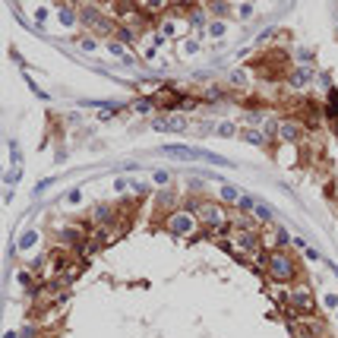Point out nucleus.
Instances as JSON below:
<instances>
[{"label": "nucleus", "mask_w": 338, "mask_h": 338, "mask_svg": "<svg viewBox=\"0 0 338 338\" xmlns=\"http://www.w3.org/2000/svg\"><path fill=\"white\" fill-rule=\"evenodd\" d=\"M186 23H190V26H202V23H205V7H190Z\"/></svg>", "instance_id": "15"}, {"label": "nucleus", "mask_w": 338, "mask_h": 338, "mask_svg": "<svg viewBox=\"0 0 338 338\" xmlns=\"http://www.w3.org/2000/svg\"><path fill=\"white\" fill-rule=\"evenodd\" d=\"M253 218L256 221H272V209L266 202H256V209H253Z\"/></svg>", "instance_id": "16"}, {"label": "nucleus", "mask_w": 338, "mask_h": 338, "mask_svg": "<svg viewBox=\"0 0 338 338\" xmlns=\"http://www.w3.org/2000/svg\"><path fill=\"white\" fill-rule=\"evenodd\" d=\"M221 196L224 199H228V202H237L240 196H237V190H234V186H221Z\"/></svg>", "instance_id": "22"}, {"label": "nucleus", "mask_w": 338, "mask_h": 338, "mask_svg": "<svg viewBox=\"0 0 338 338\" xmlns=\"http://www.w3.org/2000/svg\"><path fill=\"white\" fill-rule=\"evenodd\" d=\"M155 126H158V130H177V133H180V130H186V117H183V114H174V117H167V120L158 117Z\"/></svg>", "instance_id": "11"}, {"label": "nucleus", "mask_w": 338, "mask_h": 338, "mask_svg": "<svg viewBox=\"0 0 338 338\" xmlns=\"http://www.w3.org/2000/svg\"><path fill=\"white\" fill-rule=\"evenodd\" d=\"M243 139H247V142H253V145H266V136H259L256 130H247V133H243Z\"/></svg>", "instance_id": "19"}, {"label": "nucleus", "mask_w": 338, "mask_h": 338, "mask_svg": "<svg viewBox=\"0 0 338 338\" xmlns=\"http://www.w3.org/2000/svg\"><path fill=\"white\" fill-rule=\"evenodd\" d=\"M183 26H190V23H186V13H183V19L164 16V19H161V35H171V38H177V35L183 32Z\"/></svg>", "instance_id": "10"}, {"label": "nucleus", "mask_w": 338, "mask_h": 338, "mask_svg": "<svg viewBox=\"0 0 338 338\" xmlns=\"http://www.w3.org/2000/svg\"><path fill=\"white\" fill-rule=\"evenodd\" d=\"M218 133H221V136H234V123H221Z\"/></svg>", "instance_id": "25"}, {"label": "nucleus", "mask_w": 338, "mask_h": 338, "mask_svg": "<svg viewBox=\"0 0 338 338\" xmlns=\"http://www.w3.org/2000/svg\"><path fill=\"white\" fill-rule=\"evenodd\" d=\"M209 35H224V23H218V19H215V23L209 26Z\"/></svg>", "instance_id": "24"}, {"label": "nucleus", "mask_w": 338, "mask_h": 338, "mask_svg": "<svg viewBox=\"0 0 338 338\" xmlns=\"http://www.w3.org/2000/svg\"><path fill=\"white\" fill-rule=\"evenodd\" d=\"M237 209H240V215H243V212H250V209H256V202H253L250 196H240V199H237Z\"/></svg>", "instance_id": "20"}, {"label": "nucleus", "mask_w": 338, "mask_h": 338, "mask_svg": "<svg viewBox=\"0 0 338 338\" xmlns=\"http://www.w3.org/2000/svg\"><path fill=\"white\" fill-rule=\"evenodd\" d=\"M82 199V193L79 190H70V196H67V202H79Z\"/></svg>", "instance_id": "28"}, {"label": "nucleus", "mask_w": 338, "mask_h": 338, "mask_svg": "<svg viewBox=\"0 0 338 338\" xmlns=\"http://www.w3.org/2000/svg\"><path fill=\"white\" fill-rule=\"evenodd\" d=\"M300 133H304V126H300L297 120H278V139L281 142H297L300 139Z\"/></svg>", "instance_id": "7"}, {"label": "nucleus", "mask_w": 338, "mask_h": 338, "mask_svg": "<svg viewBox=\"0 0 338 338\" xmlns=\"http://www.w3.org/2000/svg\"><path fill=\"white\" fill-rule=\"evenodd\" d=\"M285 307H288L291 313H300V316H316V300H313V294H310V291H304V288L288 291Z\"/></svg>", "instance_id": "5"}, {"label": "nucleus", "mask_w": 338, "mask_h": 338, "mask_svg": "<svg viewBox=\"0 0 338 338\" xmlns=\"http://www.w3.org/2000/svg\"><path fill=\"white\" fill-rule=\"evenodd\" d=\"M196 48H199V45H196V41H183V54H193V51H196Z\"/></svg>", "instance_id": "27"}, {"label": "nucleus", "mask_w": 338, "mask_h": 338, "mask_svg": "<svg viewBox=\"0 0 338 338\" xmlns=\"http://www.w3.org/2000/svg\"><path fill=\"white\" fill-rule=\"evenodd\" d=\"M155 202H158V212H167V215H171V212H174V202H177V196H174L171 190H161V193L155 196Z\"/></svg>", "instance_id": "12"}, {"label": "nucleus", "mask_w": 338, "mask_h": 338, "mask_svg": "<svg viewBox=\"0 0 338 338\" xmlns=\"http://www.w3.org/2000/svg\"><path fill=\"white\" fill-rule=\"evenodd\" d=\"M291 332H294V338H316L313 323H291Z\"/></svg>", "instance_id": "14"}, {"label": "nucleus", "mask_w": 338, "mask_h": 338, "mask_svg": "<svg viewBox=\"0 0 338 338\" xmlns=\"http://www.w3.org/2000/svg\"><path fill=\"white\" fill-rule=\"evenodd\" d=\"M35 240H38V234H35V231H26V234H23V240H19V247H23V250H29Z\"/></svg>", "instance_id": "21"}, {"label": "nucleus", "mask_w": 338, "mask_h": 338, "mask_svg": "<svg viewBox=\"0 0 338 338\" xmlns=\"http://www.w3.org/2000/svg\"><path fill=\"white\" fill-rule=\"evenodd\" d=\"M237 10H240V19H250V16H253V7L250 4H240Z\"/></svg>", "instance_id": "23"}, {"label": "nucleus", "mask_w": 338, "mask_h": 338, "mask_svg": "<svg viewBox=\"0 0 338 338\" xmlns=\"http://www.w3.org/2000/svg\"><path fill=\"white\" fill-rule=\"evenodd\" d=\"M205 10H209L212 16H228V13H231V4H209Z\"/></svg>", "instance_id": "17"}, {"label": "nucleus", "mask_w": 338, "mask_h": 338, "mask_svg": "<svg viewBox=\"0 0 338 338\" xmlns=\"http://www.w3.org/2000/svg\"><path fill=\"white\" fill-rule=\"evenodd\" d=\"M120 209H108V205H98L95 212H92V224H98V228H111V221L117 218Z\"/></svg>", "instance_id": "8"}, {"label": "nucleus", "mask_w": 338, "mask_h": 338, "mask_svg": "<svg viewBox=\"0 0 338 338\" xmlns=\"http://www.w3.org/2000/svg\"><path fill=\"white\" fill-rule=\"evenodd\" d=\"M117 38H120L123 45H136L139 35H136V29H130V26H117Z\"/></svg>", "instance_id": "13"}, {"label": "nucleus", "mask_w": 338, "mask_h": 338, "mask_svg": "<svg viewBox=\"0 0 338 338\" xmlns=\"http://www.w3.org/2000/svg\"><path fill=\"white\" fill-rule=\"evenodd\" d=\"M335 136H338V120H335Z\"/></svg>", "instance_id": "30"}, {"label": "nucleus", "mask_w": 338, "mask_h": 338, "mask_svg": "<svg viewBox=\"0 0 338 338\" xmlns=\"http://www.w3.org/2000/svg\"><path fill=\"white\" fill-rule=\"evenodd\" d=\"M152 108H155V101H149V98H139V101H133V111H139V114H149Z\"/></svg>", "instance_id": "18"}, {"label": "nucleus", "mask_w": 338, "mask_h": 338, "mask_svg": "<svg viewBox=\"0 0 338 338\" xmlns=\"http://www.w3.org/2000/svg\"><path fill=\"white\" fill-rule=\"evenodd\" d=\"M231 253H237V256H243V253H259V231H234V243H224Z\"/></svg>", "instance_id": "6"}, {"label": "nucleus", "mask_w": 338, "mask_h": 338, "mask_svg": "<svg viewBox=\"0 0 338 338\" xmlns=\"http://www.w3.org/2000/svg\"><path fill=\"white\" fill-rule=\"evenodd\" d=\"M164 228L171 231V234H177V237H190L199 228V221H196V215H190L186 209H174L171 215H164Z\"/></svg>", "instance_id": "4"}, {"label": "nucleus", "mask_w": 338, "mask_h": 338, "mask_svg": "<svg viewBox=\"0 0 338 338\" xmlns=\"http://www.w3.org/2000/svg\"><path fill=\"white\" fill-rule=\"evenodd\" d=\"M262 269H266V275L272 281H291L297 275V266L288 250H269L262 253Z\"/></svg>", "instance_id": "2"}, {"label": "nucleus", "mask_w": 338, "mask_h": 338, "mask_svg": "<svg viewBox=\"0 0 338 338\" xmlns=\"http://www.w3.org/2000/svg\"><path fill=\"white\" fill-rule=\"evenodd\" d=\"M79 19H82V26H89L95 35H117V26L111 23L95 4H82L79 7Z\"/></svg>", "instance_id": "3"}, {"label": "nucleus", "mask_w": 338, "mask_h": 338, "mask_svg": "<svg viewBox=\"0 0 338 338\" xmlns=\"http://www.w3.org/2000/svg\"><path fill=\"white\" fill-rule=\"evenodd\" d=\"M60 19H64V23H73V19H76V16L70 13V7H64V10H60Z\"/></svg>", "instance_id": "26"}, {"label": "nucleus", "mask_w": 338, "mask_h": 338, "mask_svg": "<svg viewBox=\"0 0 338 338\" xmlns=\"http://www.w3.org/2000/svg\"><path fill=\"white\" fill-rule=\"evenodd\" d=\"M155 183H167V174L164 171H155Z\"/></svg>", "instance_id": "29"}, {"label": "nucleus", "mask_w": 338, "mask_h": 338, "mask_svg": "<svg viewBox=\"0 0 338 338\" xmlns=\"http://www.w3.org/2000/svg\"><path fill=\"white\" fill-rule=\"evenodd\" d=\"M313 82V70L310 67H300V70H294L291 76H288V86L291 89H307Z\"/></svg>", "instance_id": "9"}, {"label": "nucleus", "mask_w": 338, "mask_h": 338, "mask_svg": "<svg viewBox=\"0 0 338 338\" xmlns=\"http://www.w3.org/2000/svg\"><path fill=\"white\" fill-rule=\"evenodd\" d=\"M186 212H193L196 215V221L202 224V228H209V231H221L224 224H228V212L221 209L218 202H209V199H193V202H186L183 205Z\"/></svg>", "instance_id": "1"}]
</instances>
